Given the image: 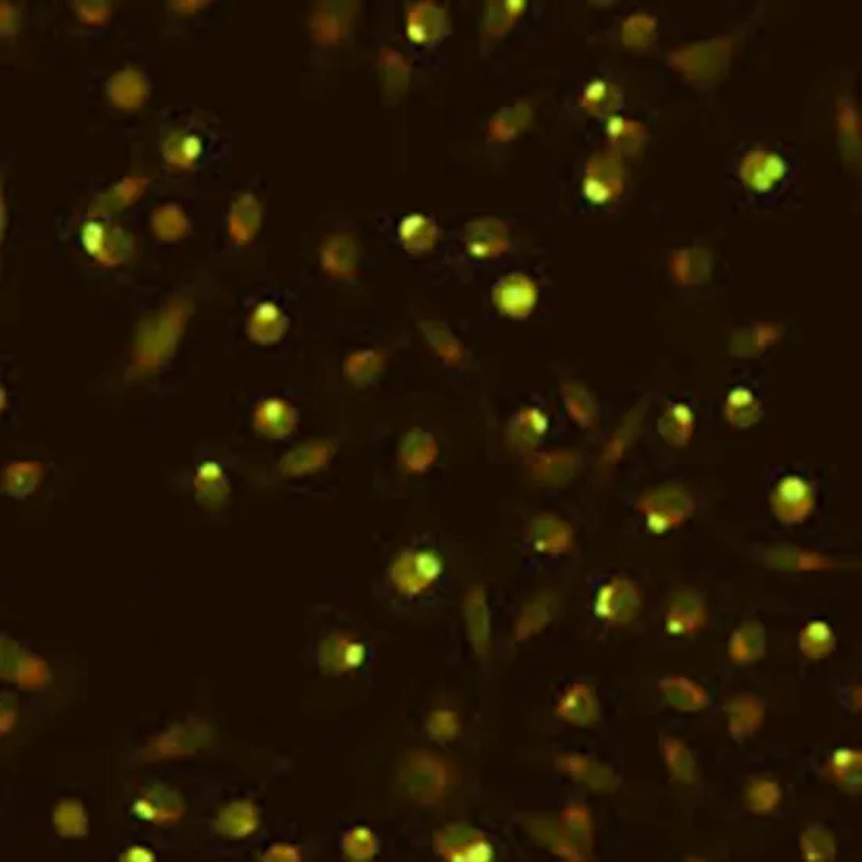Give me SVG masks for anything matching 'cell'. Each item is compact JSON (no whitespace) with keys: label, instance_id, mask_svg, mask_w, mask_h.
<instances>
[{"label":"cell","instance_id":"obj_43","mask_svg":"<svg viewBox=\"0 0 862 862\" xmlns=\"http://www.w3.org/2000/svg\"><path fill=\"white\" fill-rule=\"evenodd\" d=\"M254 330L259 339L275 341L286 330V319L273 305H264L254 316Z\"/></svg>","mask_w":862,"mask_h":862},{"label":"cell","instance_id":"obj_49","mask_svg":"<svg viewBox=\"0 0 862 862\" xmlns=\"http://www.w3.org/2000/svg\"><path fill=\"white\" fill-rule=\"evenodd\" d=\"M433 725L436 726V732H433V734H438V736L441 737H447L449 736V734H452V732L450 731H453V728H455V721H453V718L450 717L449 714H444V712H441V714L436 715L435 720H433Z\"/></svg>","mask_w":862,"mask_h":862},{"label":"cell","instance_id":"obj_25","mask_svg":"<svg viewBox=\"0 0 862 862\" xmlns=\"http://www.w3.org/2000/svg\"><path fill=\"white\" fill-rule=\"evenodd\" d=\"M784 800V790L776 779L757 776L745 786V808L754 815H768L778 811Z\"/></svg>","mask_w":862,"mask_h":862},{"label":"cell","instance_id":"obj_33","mask_svg":"<svg viewBox=\"0 0 862 862\" xmlns=\"http://www.w3.org/2000/svg\"><path fill=\"white\" fill-rule=\"evenodd\" d=\"M555 607H557V602L549 594H540L537 598H533L530 604H527L522 610L518 629H516L518 631L516 637L522 640V638H529L543 631L544 627L551 623L552 618H554Z\"/></svg>","mask_w":862,"mask_h":862},{"label":"cell","instance_id":"obj_18","mask_svg":"<svg viewBox=\"0 0 862 862\" xmlns=\"http://www.w3.org/2000/svg\"><path fill=\"white\" fill-rule=\"evenodd\" d=\"M826 775L850 795H861L862 753L855 748H839L826 764Z\"/></svg>","mask_w":862,"mask_h":862},{"label":"cell","instance_id":"obj_44","mask_svg":"<svg viewBox=\"0 0 862 862\" xmlns=\"http://www.w3.org/2000/svg\"><path fill=\"white\" fill-rule=\"evenodd\" d=\"M469 637L479 649L488 648L489 616L483 599H472L468 610Z\"/></svg>","mask_w":862,"mask_h":862},{"label":"cell","instance_id":"obj_22","mask_svg":"<svg viewBox=\"0 0 862 862\" xmlns=\"http://www.w3.org/2000/svg\"><path fill=\"white\" fill-rule=\"evenodd\" d=\"M723 413L732 428L747 430L761 421L764 416V406L753 391L745 386H739L729 392Z\"/></svg>","mask_w":862,"mask_h":862},{"label":"cell","instance_id":"obj_28","mask_svg":"<svg viewBox=\"0 0 862 862\" xmlns=\"http://www.w3.org/2000/svg\"><path fill=\"white\" fill-rule=\"evenodd\" d=\"M135 814L148 822H171L181 815V798L167 789H151L146 797L135 803Z\"/></svg>","mask_w":862,"mask_h":862},{"label":"cell","instance_id":"obj_42","mask_svg":"<svg viewBox=\"0 0 862 862\" xmlns=\"http://www.w3.org/2000/svg\"><path fill=\"white\" fill-rule=\"evenodd\" d=\"M54 823L58 833L62 836H80L87 830L84 809L74 801H66L63 805L58 806L54 815Z\"/></svg>","mask_w":862,"mask_h":862},{"label":"cell","instance_id":"obj_48","mask_svg":"<svg viewBox=\"0 0 862 862\" xmlns=\"http://www.w3.org/2000/svg\"><path fill=\"white\" fill-rule=\"evenodd\" d=\"M374 845V839H372L370 831L361 830V828L353 831L352 834H348L347 839H345V850L353 858H363V856L372 855Z\"/></svg>","mask_w":862,"mask_h":862},{"label":"cell","instance_id":"obj_7","mask_svg":"<svg viewBox=\"0 0 862 862\" xmlns=\"http://www.w3.org/2000/svg\"><path fill=\"white\" fill-rule=\"evenodd\" d=\"M493 303L505 317L527 319L537 308V284L524 273L504 276L493 289Z\"/></svg>","mask_w":862,"mask_h":862},{"label":"cell","instance_id":"obj_23","mask_svg":"<svg viewBox=\"0 0 862 862\" xmlns=\"http://www.w3.org/2000/svg\"><path fill=\"white\" fill-rule=\"evenodd\" d=\"M526 10V2H491L486 5L482 18L483 43H497L515 26Z\"/></svg>","mask_w":862,"mask_h":862},{"label":"cell","instance_id":"obj_51","mask_svg":"<svg viewBox=\"0 0 862 862\" xmlns=\"http://www.w3.org/2000/svg\"><path fill=\"white\" fill-rule=\"evenodd\" d=\"M850 709L861 712V685H855L850 690Z\"/></svg>","mask_w":862,"mask_h":862},{"label":"cell","instance_id":"obj_12","mask_svg":"<svg viewBox=\"0 0 862 862\" xmlns=\"http://www.w3.org/2000/svg\"><path fill=\"white\" fill-rule=\"evenodd\" d=\"M786 173V162L778 154L765 149H754L743 157L740 165L743 184L759 193L772 190L776 184L783 181Z\"/></svg>","mask_w":862,"mask_h":862},{"label":"cell","instance_id":"obj_47","mask_svg":"<svg viewBox=\"0 0 862 862\" xmlns=\"http://www.w3.org/2000/svg\"><path fill=\"white\" fill-rule=\"evenodd\" d=\"M425 334H428L430 342H433L441 355L446 356V358H460V345H458L457 339L450 334V331L444 330L441 325L430 323L428 328H425Z\"/></svg>","mask_w":862,"mask_h":862},{"label":"cell","instance_id":"obj_11","mask_svg":"<svg viewBox=\"0 0 862 862\" xmlns=\"http://www.w3.org/2000/svg\"><path fill=\"white\" fill-rule=\"evenodd\" d=\"M728 732L737 743H745L756 734L765 720V704L753 693H737L725 706Z\"/></svg>","mask_w":862,"mask_h":862},{"label":"cell","instance_id":"obj_19","mask_svg":"<svg viewBox=\"0 0 862 862\" xmlns=\"http://www.w3.org/2000/svg\"><path fill=\"white\" fill-rule=\"evenodd\" d=\"M695 430V414L689 405L670 403L657 421V431L668 446L682 449L689 444Z\"/></svg>","mask_w":862,"mask_h":862},{"label":"cell","instance_id":"obj_40","mask_svg":"<svg viewBox=\"0 0 862 862\" xmlns=\"http://www.w3.org/2000/svg\"><path fill=\"white\" fill-rule=\"evenodd\" d=\"M563 822L568 833L571 834L579 847L590 848L593 839V822H591L590 811L582 805H571L563 814Z\"/></svg>","mask_w":862,"mask_h":862},{"label":"cell","instance_id":"obj_5","mask_svg":"<svg viewBox=\"0 0 862 862\" xmlns=\"http://www.w3.org/2000/svg\"><path fill=\"white\" fill-rule=\"evenodd\" d=\"M405 26L411 43L422 48H435L449 35L450 18L446 8L430 0H422L408 8Z\"/></svg>","mask_w":862,"mask_h":862},{"label":"cell","instance_id":"obj_17","mask_svg":"<svg viewBox=\"0 0 862 862\" xmlns=\"http://www.w3.org/2000/svg\"><path fill=\"white\" fill-rule=\"evenodd\" d=\"M530 540L541 554H563L573 546V529L562 518L541 515L530 526Z\"/></svg>","mask_w":862,"mask_h":862},{"label":"cell","instance_id":"obj_41","mask_svg":"<svg viewBox=\"0 0 862 862\" xmlns=\"http://www.w3.org/2000/svg\"><path fill=\"white\" fill-rule=\"evenodd\" d=\"M607 129H609L607 134L612 140V145L620 151H632L642 145L643 129L631 121L624 120L621 116H610Z\"/></svg>","mask_w":862,"mask_h":862},{"label":"cell","instance_id":"obj_46","mask_svg":"<svg viewBox=\"0 0 862 862\" xmlns=\"http://www.w3.org/2000/svg\"><path fill=\"white\" fill-rule=\"evenodd\" d=\"M573 469V460L566 455H557V453L541 458L537 466L538 474H540L541 479L547 480L546 483L562 482L563 479L569 477Z\"/></svg>","mask_w":862,"mask_h":862},{"label":"cell","instance_id":"obj_6","mask_svg":"<svg viewBox=\"0 0 862 862\" xmlns=\"http://www.w3.org/2000/svg\"><path fill=\"white\" fill-rule=\"evenodd\" d=\"M623 181V167L618 157L599 153L588 162L582 192L593 204L610 203L623 192Z\"/></svg>","mask_w":862,"mask_h":862},{"label":"cell","instance_id":"obj_1","mask_svg":"<svg viewBox=\"0 0 862 862\" xmlns=\"http://www.w3.org/2000/svg\"><path fill=\"white\" fill-rule=\"evenodd\" d=\"M638 510L645 518L649 532L662 535L678 529L696 510V500L682 485H660L642 494Z\"/></svg>","mask_w":862,"mask_h":862},{"label":"cell","instance_id":"obj_8","mask_svg":"<svg viewBox=\"0 0 862 862\" xmlns=\"http://www.w3.org/2000/svg\"><path fill=\"white\" fill-rule=\"evenodd\" d=\"M464 245L474 258H499L510 247V229L496 217L475 218L464 228Z\"/></svg>","mask_w":862,"mask_h":862},{"label":"cell","instance_id":"obj_27","mask_svg":"<svg viewBox=\"0 0 862 862\" xmlns=\"http://www.w3.org/2000/svg\"><path fill=\"white\" fill-rule=\"evenodd\" d=\"M532 118V110L526 102H518L515 106L504 107L491 118L488 135L491 142L507 143L518 137Z\"/></svg>","mask_w":862,"mask_h":862},{"label":"cell","instance_id":"obj_35","mask_svg":"<svg viewBox=\"0 0 862 862\" xmlns=\"http://www.w3.org/2000/svg\"><path fill=\"white\" fill-rule=\"evenodd\" d=\"M547 417L537 408L522 410L511 425V438L521 449H532L546 435Z\"/></svg>","mask_w":862,"mask_h":862},{"label":"cell","instance_id":"obj_31","mask_svg":"<svg viewBox=\"0 0 862 862\" xmlns=\"http://www.w3.org/2000/svg\"><path fill=\"white\" fill-rule=\"evenodd\" d=\"M801 858L806 862H828L836 859V837L822 823H812L800 836Z\"/></svg>","mask_w":862,"mask_h":862},{"label":"cell","instance_id":"obj_16","mask_svg":"<svg viewBox=\"0 0 862 862\" xmlns=\"http://www.w3.org/2000/svg\"><path fill=\"white\" fill-rule=\"evenodd\" d=\"M765 652H767V631L761 621H745L732 632L729 638L728 656L737 665H750L764 659Z\"/></svg>","mask_w":862,"mask_h":862},{"label":"cell","instance_id":"obj_20","mask_svg":"<svg viewBox=\"0 0 862 862\" xmlns=\"http://www.w3.org/2000/svg\"><path fill=\"white\" fill-rule=\"evenodd\" d=\"M660 751L668 772L684 786H693L698 781V764L693 751L679 737L663 736Z\"/></svg>","mask_w":862,"mask_h":862},{"label":"cell","instance_id":"obj_36","mask_svg":"<svg viewBox=\"0 0 862 862\" xmlns=\"http://www.w3.org/2000/svg\"><path fill=\"white\" fill-rule=\"evenodd\" d=\"M217 826L225 836H248L258 826V814L248 803H234L221 811Z\"/></svg>","mask_w":862,"mask_h":862},{"label":"cell","instance_id":"obj_3","mask_svg":"<svg viewBox=\"0 0 862 862\" xmlns=\"http://www.w3.org/2000/svg\"><path fill=\"white\" fill-rule=\"evenodd\" d=\"M642 593L627 577H613L594 601V612L602 621L615 626H626L642 612Z\"/></svg>","mask_w":862,"mask_h":862},{"label":"cell","instance_id":"obj_50","mask_svg":"<svg viewBox=\"0 0 862 862\" xmlns=\"http://www.w3.org/2000/svg\"><path fill=\"white\" fill-rule=\"evenodd\" d=\"M123 859H127V861H153L154 856L153 853H149L148 850L142 847H134L127 852V855L124 856Z\"/></svg>","mask_w":862,"mask_h":862},{"label":"cell","instance_id":"obj_29","mask_svg":"<svg viewBox=\"0 0 862 862\" xmlns=\"http://www.w3.org/2000/svg\"><path fill=\"white\" fill-rule=\"evenodd\" d=\"M837 638L833 627L822 620L811 621L801 629L798 648L809 660H823L836 651Z\"/></svg>","mask_w":862,"mask_h":862},{"label":"cell","instance_id":"obj_10","mask_svg":"<svg viewBox=\"0 0 862 862\" xmlns=\"http://www.w3.org/2000/svg\"><path fill=\"white\" fill-rule=\"evenodd\" d=\"M441 574V560L431 552H413L399 558L392 579L405 593H419L433 584Z\"/></svg>","mask_w":862,"mask_h":862},{"label":"cell","instance_id":"obj_21","mask_svg":"<svg viewBox=\"0 0 862 862\" xmlns=\"http://www.w3.org/2000/svg\"><path fill=\"white\" fill-rule=\"evenodd\" d=\"M399 239L408 253L425 254L433 250L438 242L439 228L435 220H431L427 215H406L400 221Z\"/></svg>","mask_w":862,"mask_h":862},{"label":"cell","instance_id":"obj_24","mask_svg":"<svg viewBox=\"0 0 862 862\" xmlns=\"http://www.w3.org/2000/svg\"><path fill=\"white\" fill-rule=\"evenodd\" d=\"M779 336H781V328L775 323H759L751 328L736 331L731 337V353L737 358H754L775 345Z\"/></svg>","mask_w":862,"mask_h":862},{"label":"cell","instance_id":"obj_30","mask_svg":"<svg viewBox=\"0 0 862 862\" xmlns=\"http://www.w3.org/2000/svg\"><path fill=\"white\" fill-rule=\"evenodd\" d=\"M380 66L384 95L386 98H391L392 101L397 102V99L402 98L408 84H410V65L399 51L386 49V51L381 52Z\"/></svg>","mask_w":862,"mask_h":862},{"label":"cell","instance_id":"obj_4","mask_svg":"<svg viewBox=\"0 0 862 862\" xmlns=\"http://www.w3.org/2000/svg\"><path fill=\"white\" fill-rule=\"evenodd\" d=\"M709 623L707 602L695 588H679L671 594L665 613V632L673 637L698 634Z\"/></svg>","mask_w":862,"mask_h":862},{"label":"cell","instance_id":"obj_37","mask_svg":"<svg viewBox=\"0 0 862 862\" xmlns=\"http://www.w3.org/2000/svg\"><path fill=\"white\" fill-rule=\"evenodd\" d=\"M563 400H565L566 410L580 427H593L598 421L596 405L584 386L576 383L566 384L563 389Z\"/></svg>","mask_w":862,"mask_h":862},{"label":"cell","instance_id":"obj_34","mask_svg":"<svg viewBox=\"0 0 862 862\" xmlns=\"http://www.w3.org/2000/svg\"><path fill=\"white\" fill-rule=\"evenodd\" d=\"M621 102V95L615 85L610 84L607 80L596 79L587 85L582 98H580V107L585 112L593 116H609L618 109Z\"/></svg>","mask_w":862,"mask_h":862},{"label":"cell","instance_id":"obj_39","mask_svg":"<svg viewBox=\"0 0 862 862\" xmlns=\"http://www.w3.org/2000/svg\"><path fill=\"white\" fill-rule=\"evenodd\" d=\"M352 21V15L348 11L342 13V8L325 7L319 11V15L314 18V32L317 33V38L326 43H336L344 37L348 26Z\"/></svg>","mask_w":862,"mask_h":862},{"label":"cell","instance_id":"obj_14","mask_svg":"<svg viewBox=\"0 0 862 862\" xmlns=\"http://www.w3.org/2000/svg\"><path fill=\"white\" fill-rule=\"evenodd\" d=\"M558 717L576 726H591L599 720V709L596 693L591 685L576 682L566 690L557 706Z\"/></svg>","mask_w":862,"mask_h":862},{"label":"cell","instance_id":"obj_2","mask_svg":"<svg viewBox=\"0 0 862 862\" xmlns=\"http://www.w3.org/2000/svg\"><path fill=\"white\" fill-rule=\"evenodd\" d=\"M815 489L800 475H787L779 480L770 494L773 516L784 526L805 522L815 508Z\"/></svg>","mask_w":862,"mask_h":862},{"label":"cell","instance_id":"obj_13","mask_svg":"<svg viewBox=\"0 0 862 862\" xmlns=\"http://www.w3.org/2000/svg\"><path fill=\"white\" fill-rule=\"evenodd\" d=\"M558 765L574 781L584 784L596 792L612 794L618 787H621V778L616 775L612 767L593 761L590 757L571 754V756H563L558 761Z\"/></svg>","mask_w":862,"mask_h":862},{"label":"cell","instance_id":"obj_32","mask_svg":"<svg viewBox=\"0 0 862 862\" xmlns=\"http://www.w3.org/2000/svg\"><path fill=\"white\" fill-rule=\"evenodd\" d=\"M408 773H410L408 786L419 797L433 800V798L439 797V794L446 787V773L442 772V768L430 759H419V761L414 762Z\"/></svg>","mask_w":862,"mask_h":862},{"label":"cell","instance_id":"obj_26","mask_svg":"<svg viewBox=\"0 0 862 862\" xmlns=\"http://www.w3.org/2000/svg\"><path fill=\"white\" fill-rule=\"evenodd\" d=\"M671 269L682 286H700L710 278L712 258L709 251L689 248L674 256Z\"/></svg>","mask_w":862,"mask_h":862},{"label":"cell","instance_id":"obj_38","mask_svg":"<svg viewBox=\"0 0 862 862\" xmlns=\"http://www.w3.org/2000/svg\"><path fill=\"white\" fill-rule=\"evenodd\" d=\"M356 256H358L356 243L350 236L333 237L323 251V261L326 262V267L331 272L341 273L344 276L353 272L356 259H358Z\"/></svg>","mask_w":862,"mask_h":862},{"label":"cell","instance_id":"obj_15","mask_svg":"<svg viewBox=\"0 0 862 862\" xmlns=\"http://www.w3.org/2000/svg\"><path fill=\"white\" fill-rule=\"evenodd\" d=\"M659 690L668 706L679 712H701L710 704L709 693L703 685L679 674L660 679Z\"/></svg>","mask_w":862,"mask_h":862},{"label":"cell","instance_id":"obj_45","mask_svg":"<svg viewBox=\"0 0 862 862\" xmlns=\"http://www.w3.org/2000/svg\"><path fill=\"white\" fill-rule=\"evenodd\" d=\"M643 413L640 408L632 411L631 417L624 422L623 428L618 430L615 438L610 442L609 449H607V453H605V460L607 461H616L618 458L623 455L624 450L627 449V446L631 444V441H634V436L638 433V428H640V422H642Z\"/></svg>","mask_w":862,"mask_h":862},{"label":"cell","instance_id":"obj_9","mask_svg":"<svg viewBox=\"0 0 862 862\" xmlns=\"http://www.w3.org/2000/svg\"><path fill=\"white\" fill-rule=\"evenodd\" d=\"M765 565L784 573H815L836 568L837 563L820 552L808 551L792 544H775L762 552Z\"/></svg>","mask_w":862,"mask_h":862}]
</instances>
